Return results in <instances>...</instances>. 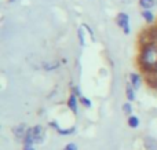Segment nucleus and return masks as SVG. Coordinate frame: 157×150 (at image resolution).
I'll use <instances>...</instances> for the list:
<instances>
[{
    "label": "nucleus",
    "mask_w": 157,
    "mask_h": 150,
    "mask_svg": "<svg viewBox=\"0 0 157 150\" xmlns=\"http://www.w3.org/2000/svg\"><path fill=\"white\" fill-rule=\"evenodd\" d=\"M130 83L132 84V87L135 88V90H138V88L141 87V84H142L141 76H139L138 73H131L130 74Z\"/></svg>",
    "instance_id": "39448f33"
},
{
    "label": "nucleus",
    "mask_w": 157,
    "mask_h": 150,
    "mask_svg": "<svg viewBox=\"0 0 157 150\" xmlns=\"http://www.w3.org/2000/svg\"><path fill=\"white\" fill-rule=\"evenodd\" d=\"M26 131L28 129H25V126L24 124H19V126H17L15 128H14V134H15V138L18 141H24L25 135H26Z\"/></svg>",
    "instance_id": "20e7f679"
},
{
    "label": "nucleus",
    "mask_w": 157,
    "mask_h": 150,
    "mask_svg": "<svg viewBox=\"0 0 157 150\" xmlns=\"http://www.w3.org/2000/svg\"><path fill=\"white\" fill-rule=\"evenodd\" d=\"M24 150H35V149H33V146H30V148H24Z\"/></svg>",
    "instance_id": "aec40b11"
},
{
    "label": "nucleus",
    "mask_w": 157,
    "mask_h": 150,
    "mask_svg": "<svg viewBox=\"0 0 157 150\" xmlns=\"http://www.w3.org/2000/svg\"><path fill=\"white\" fill-rule=\"evenodd\" d=\"M81 26H83L84 29H86L87 32L90 33V36H91V39H92V40H95V39H94V32H92V29H91V28H90V26H88V25H87V24H83V25H81Z\"/></svg>",
    "instance_id": "dca6fc26"
},
{
    "label": "nucleus",
    "mask_w": 157,
    "mask_h": 150,
    "mask_svg": "<svg viewBox=\"0 0 157 150\" xmlns=\"http://www.w3.org/2000/svg\"><path fill=\"white\" fill-rule=\"evenodd\" d=\"M128 126H130L131 128H138L139 118L136 117V116H130V117H128Z\"/></svg>",
    "instance_id": "9b49d317"
},
{
    "label": "nucleus",
    "mask_w": 157,
    "mask_h": 150,
    "mask_svg": "<svg viewBox=\"0 0 157 150\" xmlns=\"http://www.w3.org/2000/svg\"><path fill=\"white\" fill-rule=\"evenodd\" d=\"M123 110H124L125 114H131V113H132V106H131L130 102H127V103L123 105Z\"/></svg>",
    "instance_id": "4468645a"
},
{
    "label": "nucleus",
    "mask_w": 157,
    "mask_h": 150,
    "mask_svg": "<svg viewBox=\"0 0 157 150\" xmlns=\"http://www.w3.org/2000/svg\"><path fill=\"white\" fill-rule=\"evenodd\" d=\"M139 6L142 10H152L156 6V2L155 0H139Z\"/></svg>",
    "instance_id": "6e6552de"
},
{
    "label": "nucleus",
    "mask_w": 157,
    "mask_h": 150,
    "mask_svg": "<svg viewBox=\"0 0 157 150\" xmlns=\"http://www.w3.org/2000/svg\"><path fill=\"white\" fill-rule=\"evenodd\" d=\"M63 150H77V145L76 143H68V145L63 148Z\"/></svg>",
    "instance_id": "f3484780"
},
{
    "label": "nucleus",
    "mask_w": 157,
    "mask_h": 150,
    "mask_svg": "<svg viewBox=\"0 0 157 150\" xmlns=\"http://www.w3.org/2000/svg\"><path fill=\"white\" fill-rule=\"evenodd\" d=\"M156 85H157V81H156Z\"/></svg>",
    "instance_id": "412c9836"
},
{
    "label": "nucleus",
    "mask_w": 157,
    "mask_h": 150,
    "mask_svg": "<svg viewBox=\"0 0 157 150\" xmlns=\"http://www.w3.org/2000/svg\"><path fill=\"white\" fill-rule=\"evenodd\" d=\"M68 106L73 113H77V96L75 94H71V96H69Z\"/></svg>",
    "instance_id": "0eeeda50"
},
{
    "label": "nucleus",
    "mask_w": 157,
    "mask_h": 150,
    "mask_svg": "<svg viewBox=\"0 0 157 150\" xmlns=\"http://www.w3.org/2000/svg\"><path fill=\"white\" fill-rule=\"evenodd\" d=\"M58 66H59V63H58L57 61H50V62H44L43 68L46 69L47 72H51V70H54V69H57Z\"/></svg>",
    "instance_id": "9d476101"
},
{
    "label": "nucleus",
    "mask_w": 157,
    "mask_h": 150,
    "mask_svg": "<svg viewBox=\"0 0 157 150\" xmlns=\"http://www.w3.org/2000/svg\"><path fill=\"white\" fill-rule=\"evenodd\" d=\"M141 65L145 70L147 72H155L157 69V44L149 43L142 48L141 51Z\"/></svg>",
    "instance_id": "f257e3e1"
},
{
    "label": "nucleus",
    "mask_w": 157,
    "mask_h": 150,
    "mask_svg": "<svg viewBox=\"0 0 157 150\" xmlns=\"http://www.w3.org/2000/svg\"><path fill=\"white\" fill-rule=\"evenodd\" d=\"M73 94H75V95H76V96H78V98H80V96H81L80 88H78V87H75V88H73Z\"/></svg>",
    "instance_id": "a211bd4d"
},
{
    "label": "nucleus",
    "mask_w": 157,
    "mask_h": 150,
    "mask_svg": "<svg viewBox=\"0 0 157 150\" xmlns=\"http://www.w3.org/2000/svg\"><path fill=\"white\" fill-rule=\"evenodd\" d=\"M116 24L119 25V28H121V30L125 35L131 33V26H130V15L127 13H119L116 17Z\"/></svg>",
    "instance_id": "7ed1b4c3"
},
{
    "label": "nucleus",
    "mask_w": 157,
    "mask_h": 150,
    "mask_svg": "<svg viewBox=\"0 0 157 150\" xmlns=\"http://www.w3.org/2000/svg\"><path fill=\"white\" fill-rule=\"evenodd\" d=\"M142 18H144L147 24H153V22H155V14L152 13V10H144L142 11Z\"/></svg>",
    "instance_id": "1a4fd4ad"
},
{
    "label": "nucleus",
    "mask_w": 157,
    "mask_h": 150,
    "mask_svg": "<svg viewBox=\"0 0 157 150\" xmlns=\"http://www.w3.org/2000/svg\"><path fill=\"white\" fill-rule=\"evenodd\" d=\"M75 129H76V128H75V127H72V128H69V129H58V132H59V134L61 135H71L72 134V132H75Z\"/></svg>",
    "instance_id": "2eb2a0df"
},
{
    "label": "nucleus",
    "mask_w": 157,
    "mask_h": 150,
    "mask_svg": "<svg viewBox=\"0 0 157 150\" xmlns=\"http://www.w3.org/2000/svg\"><path fill=\"white\" fill-rule=\"evenodd\" d=\"M44 141V129L41 126H35L28 128L26 135L24 138V148H30L36 143H41Z\"/></svg>",
    "instance_id": "f03ea898"
},
{
    "label": "nucleus",
    "mask_w": 157,
    "mask_h": 150,
    "mask_svg": "<svg viewBox=\"0 0 157 150\" xmlns=\"http://www.w3.org/2000/svg\"><path fill=\"white\" fill-rule=\"evenodd\" d=\"M125 95H127L128 102H134L135 101V88L132 87L131 83L127 84V88H125Z\"/></svg>",
    "instance_id": "423d86ee"
},
{
    "label": "nucleus",
    "mask_w": 157,
    "mask_h": 150,
    "mask_svg": "<svg viewBox=\"0 0 157 150\" xmlns=\"http://www.w3.org/2000/svg\"><path fill=\"white\" fill-rule=\"evenodd\" d=\"M80 103L83 105V106H86V107H91L92 106L91 101H90L88 98H86V96H80Z\"/></svg>",
    "instance_id": "ddd939ff"
},
{
    "label": "nucleus",
    "mask_w": 157,
    "mask_h": 150,
    "mask_svg": "<svg viewBox=\"0 0 157 150\" xmlns=\"http://www.w3.org/2000/svg\"><path fill=\"white\" fill-rule=\"evenodd\" d=\"M120 2H121V3H124V4H130V3L132 2V0H120Z\"/></svg>",
    "instance_id": "6ab92c4d"
},
{
    "label": "nucleus",
    "mask_w": 157,
    "mask_h": 150,
    "mask_svg": "<svg viewBox=\"0 0 157 150\" xmlns=\"http://www.w3.org/2000/svg\"><path fill=\"white\" fill-rule=\"evenodd\" d=\"M77 35H78V41H80V46H86V36H84V30H83V26L78 28L77 30Z\"/></svg>",
    "instance_id": "f8f14e48"
}]
</instances>
